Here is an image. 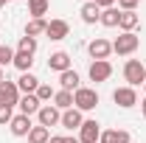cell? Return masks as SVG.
<instances>
[{
	"label": "cell",
	"instance_id": "obj_1",
	"mask_svg": "<svg viewBox=\"0 0 146 143\" xmlns=\"http://www.w3.org/2000/svg\"><path fill=\"white\" fill-rule=\"evenodd\" d=\"M124 81H127L129 87H143L146 65L141 62V59H127V65H124Z\"/></svg>",
	"mask_w": 146,
	"mask_h": 143
},
{
	"label": "cell",
	"instance_id": "obj_2",
	"mask_svg": "<svg viewBox=\"0 0 146 143\" xmlns=\"http://www.w3.org/2000/svg\"><path fill=\"white\" fill-rule=\"evenodd\" d=\"M141 48V36L138 34H121L112 39V54H118V56H132L135 51Z\"/></svg>",
	"mask_w": 146,
	"mask_h": 143
},
{
	"label": "cell",
	"instance_id": "obj_3",
	"mask_svg": "<svg viewBox=\"0 0 146 143\" xmlns=\"http://www.w3.org/2000/svg\"><path fill=\"white\" fill-rule=\"evenodd\" d=\"M98 93L93 87H79L76 93H73V107L79 109V112H90V109H96L98 107Z\"/></svg>",
	"mask_w": 146,
	"mask_h": 143
},
{
	"label": "cell",
	"instance_id": "obj_4",
	"mask_svg": "<svg viewBox=\"0 0 146 143\" xmlns=\"http://www.w3.org/2000/svg\"><path fill=\"white\" fill-rule=\"evenodd\" d=\"M20 95H23V93H20L17 81H9V79L0 81V104H3V107H11V109H14L20 104Z\"/></svg>",
	"mask_w": 146,
	"mask_h": 143
},
{
	"label": "cell",
	"instance_id": "obj_5",
	"mask_svg": "<svg viewBox=\"0 0 146 143\" xmlns=\"http://www.w3.org/2000/svg\"><path fill=\"white\" fill-rule=\"evenodd\" d=\"M112 101H115L121 109H132L135 104H138V90L129 87V84L127 87H115L112 90Z\"/></svg>",
	"mask_w": 146,
	"mask_h": 143
},
{
	"label": "cell",
	"instance_id": "obj_6",
	"mask_svg": "<svg viewBox=\"0 0 146 143\" xmlns=\"http://www.w3.org/2000/svg\"><path fill=\"white\" fill-rule=\"evenodd\" d=\"M62 121V109H56L54 104H42L39 112H36V124L45 126V129H51V126H59Z\"/></svg>",
	"mask_w": 146,
	"mask_h": 143
},
{
	"label": "cell",
	"instance_id": "obj_7",
	"mask_svg": "<svg viewBox=\"0 0 146 143\" xmlns=\"http://www.w3.org/2000/svg\"><path fill=\"white\" fill-rule=\"evenodd\" d=\"M87 54H90L93 62H98V59H110V54H112V42L104 39V36H96V39L87 42Z\"/></svg>",
	"mask_w": 146,
	"mask_h": 143
},
{
	"label": "cell",
	"instance_id": "obj_8",
	"mask_svg": "<svg viewBox=\"0 0 146 143\" xmlns=\"http://www.w3.org/2000/svg\"><path fill=\"white\" fill-rule=\"evenodd\" d=\"M101 124L96 121V118H84V124H82V129H79V143H98V138H101Z\"/></svg>",
	"mask_w": 146,
	"mask_h": 143
},
{
	"label": "cell",
	"instance_id": "obj_9",
	"mask_svg": "<svg viewBox=\"0 0 146 143\" xmlns=\"http://www.w3.org/2000/svg\"><path fill=\"white\" fill-rule=\"evenodd\" d=\"M87 76H90V81H96V84L107 81L110 76H112V65H110V59H98V62H90V68H87Z\"/></svg>",
	"mask_w": 146,
	"mask_h": 143
},
{
	"label": "cell",
	"instance_id": "obj_10",
	"mask_svg": "<svg viewBox=\"0 0 146 143\" xmlns=\"http://www.w3.org/2000/svg\"><path fill=\"white\" fill-rule=\"evenodd\" d=\"M45 36H48L51 42H62L65 36H70V25H68V20H51L48 28H45Z\"/></svg>",
	"mask_w": 146,
	"mask_h": 143
},
{
	"label": "cell",
	"instance_id": "obj_11",
	"mask_svg": "<svg viewBox=\"0 0 146 143\" xmlns=\"http://www.w3.org/2000/svg\"><path fill=\"white\" fill-rule=\"evenodd\" d=\"M9 129H11V135H14V138H28V132L34 129V124H31V118H28V115H23V112H17V115L11 118V124H9Z\"/></svg>",
	"mask_w": 146,
	"mask_h": 143
},
{
	"label": "cell",
	"instance_id": "obj_12",
	"mask_svg": "<svg viewBox=\"0 0 146 143\" xmlns=\"http://www.w3.org/2000/svg\"><path fill=\"white\" fill-rule=\"evenodd\" d=\"M82 124H84V112H79L76 107H70V109H65V112H62V121H59L62 129L73 132V129H82Z\"/></svg>",
	"mask_w": 146,
	"mask_h": 143
},
{
	"label": "cell",
	"instance_id": "obj_13",
	"mask_svg": "<svg viewBox=\"0 0 146 143\" xmlns=\"http://www.w3.org/2000/svg\"><path fill=\"white\" fill-rule=\"evenodd\" d=\"M48 70H54V73L70 70V54L68 51H54V54L48 56Z\"/></svg>",
	"mask_w": 146,
	"mask_h": 143
},
{
	"label": "cell",
	"instance_id": "obj_14",
	"mask_svg": "<svg viewBox=\"0 0 146 143\" xmlns=\"http://www.w3.org/2000/svg\"><path fill=\"white\" fill-rule=\"evenodd\" d=\"M20 112H23V115H28V118H31V115H36V112H39V107H42V101H39V98H36L34 93H28V95H20Z\"/></svg>",
	"mask_w": 146,
	"mask_h": 143
},
{
	"label": "cell",
	"instance_id": "obj_15",
	"mask_svg": "<svg viewBox=\"0 0 146 143\" xmlns=\"http://www.w3.org/2000/svg\"><path fill=\"white\" fill-rule=\"evenodd\" d=\"M138 25H141V17H138L135 11H121V17H118V28H121L124 34H135Z\"/></svg>",
	"mask_w": 146,
	"mask_h": 143
},
{
	"label": "cell",
	"instance_id": "obj_16",
	"mask_svg": "<svg viewBox=\"0 0 146 143\" xmlns=\"http://www.w3.org/2000/svg\"><path fill=\"white\" fill-rule=\"evenodd\" d=\"M45 28H48V20L45 17H31L28 23H25V31H23V36H42L45 34Z\"/></svg>",
	"mask_w": 146,
	"mask_h": 143
},
{
	"label": "cell",
	"instance_id": "obj_17",
	"mask_svg": "<svg viewBox=\"0 0 146 143\" xmlns=\"http://www.w3.org/2000/svg\"><path fill=\"white\" fill-rule=\"evenodd\" d=\"M79 81H82V79H79V73L73 70V68L65 70V73H59V90H70V93H76V90L82 87Z\"/></svg>",
	"mask_w": 146,
	"mask_h": 143
},
{
	"label": "cell",
	"instance_id": "obj_18",
	"mask_svg": "<svg viewBox=\"0 0 146 143\" xmlns=\"http://www.w3.org/2000/svg\"><path fill=\"white\" fill-rule=\"evenodd\" d=\"M129 140L132 138H129L127 129H104L98 138V143H129Z\"/></svg>",
	"mask_w": 146,
	"mask_h": 143
},
{
	"label": "cell",
	"instance_id": "obj_19",
	"mask_svg": "<svg viewBox=\"0 0 146 143\" xmlns=\"http://www.w3.org/2000/svg\"><path fill=\"white\" fill-rule=\"evenodd\" d=\"M79 14H82V23H87V25H96L98 17H101V9L96 6V3H82V9H79Z\"/></svg>",
	"mask_w": 146,
	"mask_h": 143
},
{
	"label": "cell",
	"instance_id": "obj_20",
	"mask_svg": "<svg viewBox=\"0 0 146 143\" xmlns=\"http://www.w3.org/2000/svg\"><path fill=\"white\" fill-rule=\"evenodd\" d=\"M17 87H20V93H23V95H28V93H36V87H39V79H36L34 73H20Z\"/></svg>",
	"mask_w": 146,
	"mask_h": 143
},
{
	"label": "cell",
	"instance_id": "obj_21",
	"mask_svg": "<svg viewBox=\"0 0 146 143\" xmlns=\"http://www.w3.org/2000/svg\"><path fill=\"white\" fill-rule=\"evenodd\" d=\"M118 17H121L118 6H110V9H101V17H98V23H101L104 28H118Z\"/></svg>",
	"mask_w": 146,
	"mask_h": 143
},
{
	"label": "cell",
	"instance_id": "obj_22",
	"mask_svg": "<svg viewBox=\"0 0 146 143\" xmlns=\"http://www.w3.org/2000/svg\"><path fill=\"white\" fill-rule=\"evenodd\" d=\"M14 68H17L20 73H31V68H34V54L17 51V54H14Z\"/></svg>",
	"mask_w": 146,
	"mask_h": 143
},
{
	"label": "cell",
	"instance_id": "obj_23",
	"mask_svg": "<svg viewBox=\"0 0 146 143\" xmlns=\"http://www.w3.org/2000/svg\"><path fill=\"white\" fill-rule=\"evenodd\" d=\"M54 107H56V109H62V112H65V109H70V107H73V93H70V90H56V95H54Z\"/></svg>",
	"mask_w": 146,
	"mask_h": 143
},
{
	"label": "cell",
	"instance_id": "obj_24",
	"mask_svg": "<svg viewBox=\"0 0 146 143\" xmlns=\"http://www.w3.org/2000/svg\"><path fill=\"white\" fill-rule=\"evenodd\" d=\"M51 9V0H28V14L31 17H45Z\"/></svg>",
	"mask_w": 146,
	"mask_h": 143
},
{
	"label": "cell",
	"instance_id": "obj_25",
	"mask_svg": "<svg viewBox=\"0 0 146 143\" xmlns=\"http://www.w3.org/2000/svg\"><path fill=\"white\" fill-rule=\"evenodd\" d=\"M48 140H51V129H45V126H39V124L28 132V143H48Z\"/></svg>",
	"mask_w": 146,
	"mask_h": 143
},
{
	"label": "cell",
	"instance_id": "obj_26",
	"mask_svg": "<svg viewBox=\"0 0 146 143\" xmlns=\"http://www.w3.org/2000/svg\"><path fill=\"white\" fill-rule=\"evenodd\" d=\"M34 95L39 98V101H42V104H48V101H54L56 90L51 87V84H42V81H39V87H36V93H34Z\"/></svg>",
	"mask_w": 146,
	"mask_h": 143
},
{
	"label": "cell",
	"instance_id": "obj_27",
	"mask_svg": "<svg viewBox=\"0 0 146 143\" xmlns=\"http://www.w3.org/2000/svg\"><path fill=\"white\" fill-rule=\"evenodd\" d=\"M14 48H9V45H0V68H9V65H14Z\"/></svg>",
	"mask_w": 146,
	"mask_h": 143
},
{
	"label": "cell",
	"instance_id": "obj_28",
	"mask_svg": "<svg viewBox=\"0 0 146 143\" xmlns=\"http://www.w3.org/2000/svg\"><path fill=\"white\" fill-rule=\"evenodd\" d=\"M17 51H23V54H36V39L34 36H20Z\"/></svg>",
	"mask_w": 146,
	"mask_h": 143
},
{
	"label": "cell",
	"instance_id": "obj_29",
	"mask_svg": "<svg viewBox=\"0 0 146 143\" xmlns=\"http://www.w3.org/2000/svg\"><path fill=\"white\" fill-rule=\"evenodd\" d=\"M11 118H14V109H11V107H3V104H0V126L11 124Z\"/></svg>",
	"mask_w": 146,
	"mask_h": 143
},
{
	"label": "cell",
	"instance_id": "obj_30",
	"mask_svg": "<svg viewBox=\"0 0 146 143\" xmlns=\"http://www.w3.org/2000/svg\"><path fill=\"white\" fill-rule=\"evenodd\" d=\"M118 3V11H135L141 0H115Z\"/></svg>",
	"mask_w": 146,
	"mask_h": 143
},
{
	"label": "cell",
	"instance_id": "obj_31",
	"mask_svg": "<svg viewBox=\"0 0 146 143\" xmlns=\"http://www.w3.org/2000/svg\"><path fill=\"white\" fill-rule=\"evenodd\" d=\"M87 3H96L98 9H110V6H115V0H87Z\"/></svg>",
	"mask_w": 146,
	"mask_h": 143
},
{
	"label": "cell",
	"instance_id": "obj_32",
	"mask_svg": "<svg viewBox=\"0 0 146 143\" xmlns=\"http://www.w3.org/2000/svg\"><path fill=\"white\" fill-rule=\"evenodd\" d=\"M48 143H65V135H51V140Z\"/></svg>",
	"mask_w": 146,
	"mask_h": 143
},
{
	"label": "cell",
	"instance_id": "obj_33",
	"mask_svg": "<svg viewBox=\"0 0 146 143\" xmlns=\"http://www.w3.org/2000/svg\"><path fill=\"white\" fill-rule=\"evenodd\" d=\"M141 115H143V118H146V95H143V98H141Z\"/></svg>",
	"mask_w": 146,
	"mask_h": 143
},
{
	"label": "cell",
	"instance_id": "obj_34",
	"mask_svg": "<svg viewBox=\"0 0 146 143\" xmlns=\"http://www.w3.org/2000/svg\"><path fill=\"white\" fill-rule=\"evenodd\" d=\"M65 143H79V138H65Z\"/></svg>",
	"mask_w": 146,
	"mask_h": 143
},
{
	"label": "cell",
	"instance_id": "obj_35",
	"mask_svg": "<svg viewBox=\"0 0 146 143\" xmlns=\"http://www.w3.org/2000/svg\"><path fill=\"white\" fill-rule=\"evenodd\" d=\"M0 81H6V76H3V68H0Z\"/></svg>",
	"mask_w": 146,
	"mask_h": 143
},
{
	"label": "cell",
	"instance_id": "obj_36",
	"mask_svg": "<svg viewBox=\"0 0 146 143\" xmlns=\"http://www.w3.org/2000/svg\"><path fill=\"white\" fill-rule=\"evenodd\" d=\"M3 6H6V0H0V9H3Z\"/></svg>",
	"mask_w": 146,
	"mask_h": 143
},
{
	"label": "cell",
	"instance_id": "obj_37",
	"mask_svg": "<svg viewBox=\"0 0 146 143\" xmlns=\"http://www.w3.org/2000/svg\"><path fill=\"white\" fill-rule=\"evenodd\" d=\"M143 93H146V81H143Z\"/></svg>",
	"mask_w": 146,
	"mask_h": 143
},
{
	"label": "cell",
	"instance_id": "obj_38",
	"mask_svg": "<svg viewBox=\"0 0 146 143\" xmlns=\"http://www.w3.org/2000/svg\"><path fill=\"white\" fill-rule=\"evenodd\" d=\"M6 3H11V0H6Z\"/></svg>",
	"mask_w": 146,
	"mask_h": 143
}]
</instances>
